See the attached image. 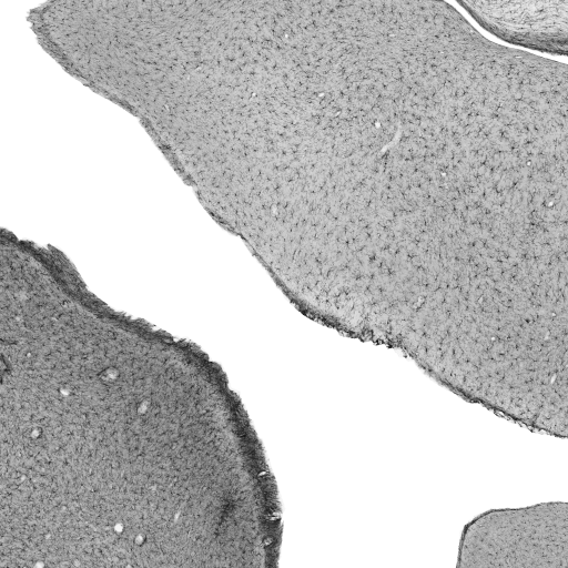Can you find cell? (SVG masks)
<instances>
[{"label":"cell","instance_id":"obj_1","mask_svg":"<svg viewBox=\"0 0 568 568\" xmlns=\"http://www.w3.org/2000/svg\"><path fill=\"white\" fill-rule=\"evenodd\" d=\"M458 3L484 30L506 43L554 55L567 53V0Z\"/></svg>","mask_w":568,"mask_h":568}]
</instances>
